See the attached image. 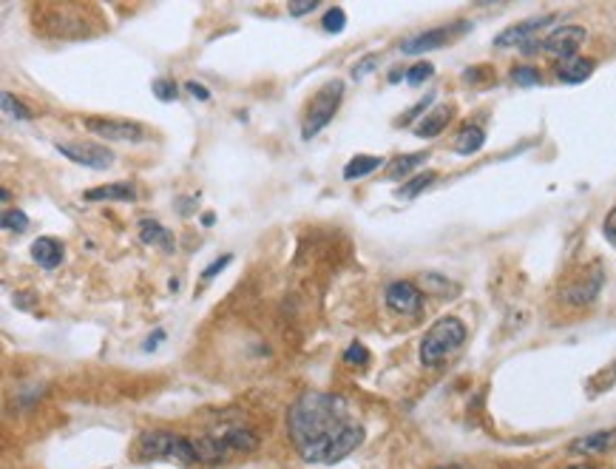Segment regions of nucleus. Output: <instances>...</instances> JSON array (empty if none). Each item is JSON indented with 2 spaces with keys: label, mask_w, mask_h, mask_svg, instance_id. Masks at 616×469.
<instances>
[{
  "label": "nucleus",
  "mask_w": 616,
  "mask_h": 469,
  "mask_svg": "<svg viewBox=\"0 0 616 469\" xmlns=\"http://www.w3.org/2000/svg\"><path fill=\"white\" fill-rule=\"evenodd\" d=\"M287 433L310 464H338L364 444V427L350 421L347 398L335 393L301 396L287 412Z\"/></svg>",
  "instance_id": "nucleus-1"
},
{
  "label": "nucleus",
  "mask_w": 616,
  "mask_h": 469,
  "mask_svg": "<svg viewBox=\"0 0 616 469\" xmlns=\"http://www.w3.org/2000/svg\"><path fill=\"white\" fill-rule=\"evenodd\" d=\"M466 342V325L458 316H443L427 330L420 342V365L441 367L449 356H455Z\"/></svg>",
  "instance_id": "nucleus-2"
},
{
  "label": "nucleus",
  "mask_w": 616,
  "mask_h": 469,
  "mask_svg": "<svg viewBox=\"0 0 616 469\" xmlns=\"http://www.w3.org/2000/svg\"><path fill=\"white\" fill-rule=\"evenodd\" d=\"M256 435L250 430H225L219 435H199L194 438V452H196V464H219L230 458L236 452H250L256 450Z\"/></svg>",
  "instance_id": "nucleus-3"
},
{
  "label": "nucleus",
  "mask_w": 616,
  "mask_h": 469,
  "mask_svg": "<svg viewBox=\"0 0 616 469\" xmlns=\"http://www.w3.org/2000/svg\"><path fill=\"white\" fill-rule=\"evenodd\" d=\"M140 455L157 461H180V464H196L194 438L176 435L168 430H145L140 435Z\"/></svg>",
  "instance_id": "nucleus-4"
},
{
  "label": "nucleus",
  "mask_w": 616,
  "mask_h": 469,
  "mask_svg": "<svg viewBox=\"0 0 616 469\" xmlns=\"http://www.w3.org/2000/svg\"><path fill=\"white\" fill-rule=\"evenodd\" d=\"M341 100H344V83L341 80H333L319 88V94L307 103V114H304V126H301V137L312 140L321 128H327L333 123V117L338 111Z\"/></svg>",
  "instance_id": "nucleus-5"
},
{
  "label": "nucleus",
  "mask_w": 616,
  "mask_h": 469,
  "mask_svg": "<svg viewBox=\"0 0 616 469\" xmlns=\"http://www.w3.org/2000/svg\"><path fill=\"white\" fill-rule=\"evenodd\" d=\"M469 29H472V26H469L466 20H460V23H449V26H437V29H429V32H423V35H415V37L404 40V43H401V51H404V55H423V51L443 49V46H449L455 37L466 35Z\"/></svg>",
  "instance_id": "nucleus-6"
},
{
  "label": "nucleus",
  "mask_w": 616,
  "mask_h": 469,
  "mask_svg": "<svg viewBox=\"0 0 616 469\" xmlns=\"http://www.w3.org/2000/svg\"><path fill=\"white\" fill-rule=\"evenodd\" d=\"M83 126L97 134L100 140H114V142H142L148 134L140 123L134 119H112V117H86Z\"/></svg>",
  "instance_id": "nucleus-7"
},
{
  "label": "nucleus",
  "mask_w": 616,
  "mask_h": 469,
  "mask_svg": "<svg viewBox=\"0 0 616 469\" xmlns=\"http://www.w3.org/2000/svg\"><path fill=\"white\" fill-rule=\"evenodd\" d=\"M585 40H588V32L582 29V26H559V29H554L549 37L543 40L540 49L545 51V55L559 58L566 63V60L577 58V51L582 49Z\"/></svg>",
  "instance_id": "nucleus-8"
},
{
  "label": "nucleus",
  "mask_w": 616,
  "mask_h": 469,
  "mask_svg": "<svg viewBox=\"0 0 616 469\" xmlns=\"http://www.w3.org/2000/svg\"><path fill=\"white\" fill-rule=\"evenodd\" d=\"M54 149H58L63 157L72 159V163L94 168V171H105V168H112V163H114V154L108 149H103V145H97V142H58Z\"/></svg>",
  "instance_id": "nucleus-9"
},
{
  "label": "nucleus",
  "mask_w": 616,
  "mask_h": 469,
  "mask_svg": "<svg viewBox=\"0 0 616 469\" xmlns=\"http://www.w3.org/2000/svg\"><path fill=\"white\" fill-rule=\"evenodd\" d=\"M554 20H557L554 15H545V18H531V20H523L517 26H509V29H503L495 37V46L497 49H509V46L528 49V43H537V35L549 29V26H554Z\"/></svg>",
  "instance_id": "nucleus-10"
},
{
  "label": "nucleus",
  "mask_w": 616,
  "mask_h": 469,
  "mask_svg": "<svg viewBox=\"0 0 616 469\" xmlns=\"http://www.w3.org/2000/svg\"><path fill=\"white\" fill-rule=\"evenodd\" d=\"M602 281H605V273H602V267L599 265H591V267H585V271L571 281V285L566 288V302L568 304H591L597 299V293L602 290Z\"/></svg>",
  "instance_id": "nucleus-11"
},
{
  "label": "nucleus",
  "mask_w": 616,
  "mask_h": 469,
  "mask_svg": "<svg viewBox=\"0 0 616 469\" xmlns=\"http://www.w3.org/2000/svg\"><path fill=\"white\" fill-rule=\"evenodd\" d=\"M383 299H387L389 311L398 313V316H415L423 307V293L412 285V281H392L387 293H383Z\"/></svg>",
  "instance_id": "nucleus-12"
},
{
  "label": "nucleus",
  "mask_w": 616,
  "mask_h": 469,
  "mask_svg": "<svg viewBox=\"0 0 616 469\" xmlns=\"http://www.w3.org/2000/svg\"><path fill=\"white\" fill-rule=\"evenodd\" d=\"M613 447H616V427L613 430H599V433L571 441L568 452L571 455H602V452H611Z\"/></svg>",
  "instance_id": "nucleus-13"
},
{
  "label": "nucleus",
  "mask_w": 616,
  "mask_h": 469,
  "mask_svg": "<svg viewBox=\"0 0 616 469\" xmlns=\"http://www.w3.org/2000/svg\"><path fill=\"white\" fill-rule=\"evenodd\" d=\"M65 257V250H63V242L60 239H54V236H40L35 239V245H32V259L40 265V267H46V271H54Z\"/></svg>",
  "instance_id": "nucleus-14"
},
{
  "label": "nucleus",
  "mask_w": 616,
  "mask_h": 469,
  "mask_svg": "<svg viewBox=\"0 0 616 469\" xmlns=\"http://www.w3.org/2000/svg\"><path fill=\"white\" fill-rule=\"evenodd\" d=\"M86 203H134L136 199V188L128 185V182H117V185H100V188H89V191L83 194Z\"/></svg>",
  "instance_id": "nucleus-15"
},
{
  "label": "nucleus",
  "mask_w": 616,
  "mask_h": 469,
  "mask_svg": "<svg viewBox=\"0 0 616 469\" xmlns=\"http://www.w3.org/2000/svg\"><path fill=\"white\" fill-rule=\"evenodd\" d=\"M451 105H437L435 111H429L427 117L420 119V123L415 126V134L420 140H435L437 134H443V128L449 126V119H451Z\"/></svg>",
  "instance_id": "nucleus-16"
},
{
  "label": "nucleus",
  "mask_w": 616,
  "mask_h": 469,
  "mask_svg": "<svg viewBox=\"0 0 616 469\" xmlns=\"http://www.w3.org/2000/svg\"><path fill=\"white\" fill-rule=\"evenodd\" d=\"M594 60H585V58H574V60H566V63H559L557 65V77L563 80V83H571V86H577L582 83V80H588L594 74Z\"/></svg>",
  "instance_id": "nucleus-17"
},
{
  "label": "nucleus",
  "mask_w": 616,
  "mask_h": 469,
  "mask_svg": "<svg viewBox=\"0 0 616 469\" xmlns=\"http://www.w3.org/2000/svg\"><path fill=\"white\" fill-rule=\"evenodd\" d=\"M140 239L145 245H159L162 250H173V236L166 225H159L157 219H142L140 222Z\"/></svg>",
  "instance_id": "nucleus-18"
},
{
  "label": "nucleus",
  "mask_w": 616,
  "mask_h": 469,
  "mask_svg": "<svg viewBox=\"0 0 616 469\" xmlns=\"http://www.w3.org/2000/svg\"><path fill=\"white\" fill-rule=\"evenodd\" d=\"M383 165V157H369V154H358V157H352L350 163L344 165V180L355 182V180H361L366 177V173H373Z\"/></svg>",
  "instance_id": "nucleus-19"
},
{
  "label": "nucleus",
  "mask_w": 616,
  "mask_h": 469,
  "mask_svg": "<svg viewBox=\"0 0 616 469\" xmlns=\"http://www.w3.org/2000/svg\"><path fill=\"white\" fill-rule=\"evenodd\" d=\"M483 142H486V134L481 126H466L460 134H458V140H455V151L458 154H474V151H481L483 149Z\"/></svg>",
  "instance_id": "nucleus-20"
},
{
  "label": "nucleus",
  "mask_w": 616,
  "mask_h": 469,
  "mask_svg": "<svg viewBox=\"0 0 616 469\" xmlns=\"http://www.w3.org/2000/svg\"><path fill=\"white\" fill-rule=\"evenodd\" d=\"M427 151H418V154H409V157H398L395 163H389V177L398 180V177H406L409 171H415L418 165L427 163Z\"/></svg>",
  "instance_id": "nucleus-21"
},
{
  "label": "nucleus",
  "mask_w": 616,
  "mask_h": 469,
  "mask_svg": "<svg viewBox=\"0 0 616 469\" xmlns=\"http://www.w3.org/2000/svg\"><path fill=\"white\" fill-rule=\"evenodd\" d=\"M435 180H437V173H435V171L418 173V177H412L406 185H401V188H398V196H401V199H412V196H418V194L423 191V188H429Z\"/></svg>",
  "instance_id": "nucleus-22"
},
{
  "label": "nucleus",
  "mask_w": 616,
  "mask_h": 469,
  "mask_svg": "<svg viewBox=\"0 0 616 469\" xmlns=\"http://www.w3.org/2000/svg\"><path fill=\"white\" fill-rule=\"evenodd\" d=\"M0 100H4V111H6L9 117H15V119H35V111L26 109V105H23L20 100L12 97L9 91H4V97H0Z\"/></svg>",
  "instance_id": "nucleus-23"
},
{
  "label": "nucleus",
  "mask_w": 616,
  "mask_h": 469,
  "mask_svg": "<svg viewBox=\"0 0 616 469\" xmlns=\"http://www.w3.org/2000/svg\"><path fill=\"white\" fill-rule=\"evenodd\" d=\"M4 227L6 231L23 234L26 227H29V217H26L20 208H9V211H4Z\"/></svg>",
  "instance_id": "nucleus-24"
},
{
  "label": "nucleus",
  "mask_w": 616,
  "mask_h": 469,
  "mask_svg": "<svg viewBox=\"0 0 616 469\" xmlns=\"http://www.w3.org/2000/svg\"><path fill=\"white\" fill-rule=\"evenodd\" d=\"M512 80H514L517 86L526 88V86H540L543 83V74L534 69V65H520V69L512 72Z\"/></svg>",
  "instance_id": "nucleus-25"
},
{
  "label": "nucleus",
  "mask_w": 616,
  "mask_h": 469,
  "mask_svg": "<svg viewBox=\"0 0 616 469\" xmlns=\"http://www.w3.org/2000/svg\"><path fill=\"white\" fill-rule=\"evenodd\" d=\"M344 26H347V15H344V9H341V6H333L324 15V29L330 35H341V32H344Z\"/></svg>",
  "instance_id": "nucleus-26"
},
{
  "label": "nucleus",
  "mask_w": 616,
  "mask_h": 469,
  "mask_svg": "<svg viewBox=\"0 0 616 469\" xmlns=\"http://www.w3.org/2000/svg\"><path fill=\"white\" fill-rule=\"evenodd\" d=\"M154 97L157 100H162V103H171V100H176V94H180V88H176V83L173 80H166V77H159V80H154Z\"/></svg>",
  "instance_id": "nucleus-27"
},
{
  "label": "nucleus",
  "mask_w": 616,
  "mask_h": 469,
  "mask_svg": "<svg viewBox=\"0 0 616 469\" xmlns=\"http://www.w3.org/2000/svg\"><path fill=\"white\" fill-rule=\"evenodd\" d=\"M432 74H435V65L432 63H415L412 69L406 72V83L409 86H420V83H427Z\"/></svg>",
  "instance_id": "nucleus-28"
},
{
  "label": "nucleus",
  "mask_w": 616,
  "mask_h": 469,
  "mask_svg": "<svg viewBox=\"0 0 616 469\" xmlns=\"http://www.w3.org/2000/svg\"><path fill=\"white\" fill-rule=\"evenodd\" d=\"M344 361H347V365H366V361H369V350H366V347L361 344V342H352L350 347H347V353H344Z\"/></svg>",
  "instance_id": "nucleus-29"
},
{
  "label": "nucleus",
  "mask_w": 616,
  "mask_h": 469,
  "mask_svg": "<svg viewBox=\"0 0 616 469\" xmlns=\"http://www.w3.org/2000/svg\"><path fill=\"white\" fill-rule=\"evenodd\" d=\"M429 105H432V94H429V97H423L420 103H415L412 105V109H409L401 119H398V126H409V123H412V119L418 117V114H423V109H429Z\"/></svg>",
  "instance_id": "nucleus-30"
},
{
  "label": "nucleus",
  "mask_w": 616,
  "mask_h": 469,
  "mask_svg": "<svg viewBox=\"0 0 616 469\" xmlns=\"http://www.w3.org/2000/svg\"><path fill=\"white\" fill-rule=\"evenodd\" d=\"M230 262H234V257H230V253H225L222 259H216V262H211L208 267H204V271H202V279H213V276H219V273H222L225 267L230 265Z\"/></svg>",
  "instance_id": "nucleus-31"
},
{
  "label": "nucleus",
  "mask_w": 616,
  "mask_h": 469,
  "mask_svg": "<svg viewBox=\"0 0 616 469\" xmlns=\"http://www.w3.org/2000/svg\"><path fill=\"white\" fill-rule=\"evenodd\" d=\"M375 63H378V55H366V58L358 63V69H352V77H355V80H364L369 72L375 69Z\"/></svg>",
  "instance_id": "nucleus-32"
},
{
  "label": "nucleus",
  "mask_w": 616,
  "mask_h": 469,
  "mask_svg": "<svg viewBox=\"0 0 616 469\" xmlns=\"http://www.w3.org/2000/svg\"><path fill=\"white\" fill-rule=\"evenodd\" d=\"M602 231H605V239L611 245H616V208L605 217V225H602Z\"/></svg>",
  "instance_id": "nucleus-33"
},
{
  "label": "nucleus",
  "mask_w": 616,
  "mask_h": 469,
  "mask_svg": "<svg viewBox=\"0 0 616 469\" xmlns=\"http://www.w3.org/2000/svg\"><path fill=\"white\" fill-rule=\"evenodd\" d=\"M287 9H290V15H293V18H301V15H310V12H316V9H319V4H316V0H310V4H290Z\"/></svg>",
  "instance_id": "nucleus-34"
},
{
  "label": "nucleus",
  "mask_w": 616,
  "mask_h": 469,
  "mask_svg": "<svg viewBox=\"0 0 616 469\" xmlns=\"http://www.w3.org/2000/svg\"><path fill=\"white\" fill-rule=\"evenodd\" d=\"M185 88H188V94H194L196 100H208L211 97V91L204 88L202 83H194V80H190V83H185Z\"/></svg>",
  "instance_id": "nucleus-35"
},
{
  "label": "nucleus",
  "mask_w": 616,
  "mask_h": 469,
  "mask_svg": "<svg viewBox=\"0 0 616 469\" xmlns=\"http://www.w3.org/2000/svg\"><path fill=\"white\" fill-rule=\"evenodd\" d=\"M162 339H166V330H154V333L148 336V342L142 344V350H157V344H159Z\"/></svg>",
  "instance_id": "nucleus-36"
},
{
  "label": "nucleus",
  "mask_w": 616,
  "mask_h": 469,
  "mask_svg": "<svg viewBox=\"0 0 616 469\" xmlns=\"http://www.w3.org/2000/svg\"><path fill=\"white\" fill-rule=\"evenodd\" d=\"M213 219H216L213 213H202V225H213Z\"/></svg>",
  "instance_id": "nucleus-37"
},
{
  "label": "nucleus",
  "mask_w": 616,
  "mask_h": 469,
  "mask_svg": "<svg viewBox=\"0 0 616 469\" xmlns=\"http://www.w3.org/2000/svg\"><path fill=\"white\" fill-rule=\"evenodd\" d=\"M568 469H599V466H591V464H577V466H568Z\"/></svg>",
  "instance_id": "nucleus-38"
},
{
  "label": "nucleus",
  "mask_w": 616,
  "mask_h": 469,
  "mask_svg": "<svg viewBox=\"0 0 616 469\" xmlns=\"http://www.w3.org/2000/svg\"><path fill=\"white\" fill-rule=\"evenodd\" d=\"M435 469H460V466H435Z\"/></svg>",
  "instance_id": "nucleus-39"
}]
</instances>
